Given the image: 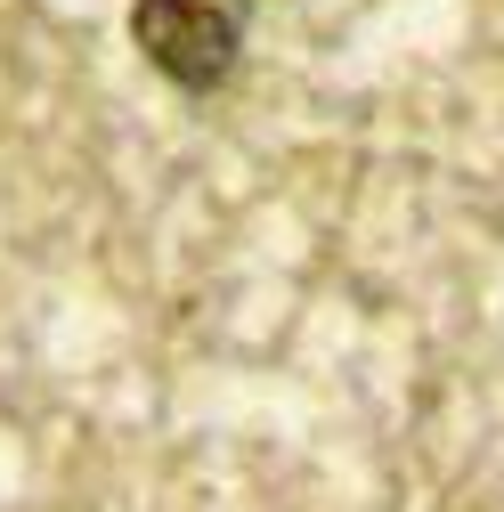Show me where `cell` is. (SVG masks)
Masks as SVG:
<instances>
[{
	"label": "cell",
	"instance_id": "cell-1",
	"mask_svg": "<svg viewBox=\"0 0 504 512\" xmlns=\"http://www.w3.org/2000/svg\"><path fill=\"white\" fill-rule=\"evenodd\" d=\"M252 0H131V41L171 90H220L244 57Z\"/></svg>",
	"mask_w": 504,
	"mask_h": 512
}]
</instances>
